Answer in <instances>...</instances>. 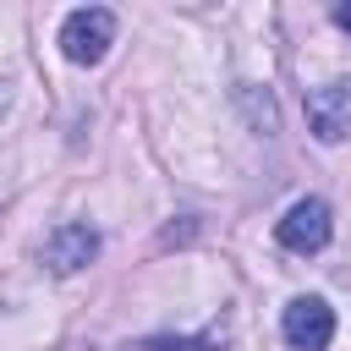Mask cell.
Returning <instances> with one entry per match:
<instances>
[{"label": "cell", "mask_w": 351, "mask_h": 351, "mask_svg": "<svg viewBox=\"0 0 351 351\" xmlns=\"http://www.w3.org/2000/svg\"><path fill=\"white\" fill-rule=\"evenodd\" d=\"M110 44H115V11L104 5H82L60 22V55L71 66H99Z\"/></svg>", "instance_id": "1"}, {"label": "cell", "mask_w": 351, "mask_h": 351, "mask_svg": "<svg viewBox=\"0 0 351 351\" xmlns=\"http://www.w3.org/2000/svg\"><path fill=\"white\" fill-rule=\"evenodd\" d=\"M280 329H285V340L296 351H324L335 340V307L324 296H296V302H285Z\"/></svg>", "instance_id": "2"}, {"label": "cell", "mask_w": 351, "mask_h": 351, "mask_svg": "<svg viewBox=\"0 0 351 351\" xmlns=\"http://www.w3.org/2000/svg\"><path fill=\"white\" fill-rule=\"evenodd\" d=\"M329 203L324 197H302V203H291L285 208V219L274 225V236H280V247H291V252H324L329 247Z\"/></svg>", "instance_id": "3"}, {"label": "cell", "mask_w": 351, "mask_h": 351, "mask_svg": "<svg viewBox=\"0 0 351 351\" xmlns=\"http://www.w3.org/2000/svg\"><path fill=\"white\" fill-rule=\"evenodd\" d=\"M99 258V230L93 225H60L49 241H44V269L49 274H77V269H88Z\"/></svg>", "instance_id": "4"}, {"label": "cell", "mask_w": 351, "mask_h": 351, "mask_svg": "<svg viewBox=\"0 0 351 351\" xmlns=\"http://www.w3.org/2000/svg\"><path fill=\"white\" fill-rule=\"evenodd\" d=\"M307 126L318 143H346L351 137V93L346 88H313L307 93Z\"/></svg>", "instance_id": "5"}, {"label": "cell", "mask_w": 351, "mask_h": 351, "mask_svg": "<svg viewBox=\"0 0 351 351\" xmlns=\"http://www.w3.org/2000/svg\"><path fill=\"white\" fill-rule=\"evenodd\" d=\"M132 351H219V335H197V340H176V335H159V340H143Z\"/></svg>", "instance_id": "6"}, {"label": "cell", "mask_w": 351, "mask_h": 351, "mask_svg": "<svg viewBox=\"0 0 351 351\" xmlns=\"http://www.w3.org/2000/svg\"><path fill=\"white\" fill-rule=\"evenodd\" d=\"M335 22H340V27L351 33V0H340V5H335Z\"/></svg>", "instance_id": "7"}, {"label": "cell", "mask_w": 351, "mask_h": 351, "mask_svg": "<svg viewBox=\"0 0 351 351\" xmlns=\"http://www.w3.org/2000/svg\"><path fill=\"white\" fill-rule=\"evenodd\" d=\"M5 104H11V99H5V88H0V115H5Z\"/></svg>", "instance_id": "8"}, {"label": "cell", "mask_w": 351, "mask_h": 351, "mask_svg": "<svg viewBox=\"0 0 351 351\" xmlns=\"http://www.w3.org/2000/svg\"><path fill=\"white\" fill-rule=\"evenodd\" d=\"M66 351H93V346H66Z\"/></svg>", "instance_id": "9"}]
</instances>
